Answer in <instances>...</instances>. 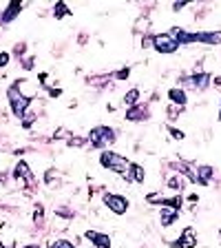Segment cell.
I'll use <instances>...</instances> for the list:
<instances>
[{"label":"cell","instance_id":"15","mask_svg":"<svg viewBox=\"0 0 221 248\" xmlns=\"http://www.w3.org/2000/svg\"><path fill=\"white\" fill-rule=\"evenodd\" d=\"M31 175H33V173H31V169H29V162H27V160H18V162H15L14 170H11V177H14V180L25 182V180H29Z\"/></svg>","mask_w":221,"mask_h":248},{"label":"cell","instance_id":"14","mask_svg":"<svg viewBox=\"0 0 221 248\" xmlns=\"http://www.w3.org/2000/svg\"><path fill=\"white\" fill-rule=\"evenodd\" d=\"M168 100H170V104L177 107V108H184L186 104H188V95H186V91L179 89V87L168 89Z\"/></svg>","mask_w":221,"mask_h":248},{"label":"cell","instance_id":"32","mask_svg":"<svg viewBox=\"0 0 221 248\" xmlns=\"http://www.w3.org/2000/svg\"><path fill=\"white\" fill-rule=\"evenodd\" d=\"M49 89V95H51V98H60L62 95V89H58V87H46Z\"/></svg>","mask_w":221,"mask_h":248},{"label":"cell","instance_id":"27","mask_svg":"<svg viewBox=\"0 0 221 248\" xmlns=\"http://www.w3.org/2000/svg\"><path fill=\"white\" fill-rule=\"evenodd\" d=\"M11 53H14V56H18L22 60V58L27 56V42H18V45L14 46V51H11Z\"/></svg>","mask_w":221,"mask_h":248},{"label":"cell","instance_id":"6","mask_svg":"<svg viewBox=\"0 0 221 248\" xmlns=\"http://www.w3.org/2000/svg\"><path fill=\"white\" fill-rule=\"evenodd\" d=\"M153 49H155V53H162V56H173V53L179 51V42L170 36V31H166V33H155Z\"/></svg>","mask_w":221,"mask_h":248},{"label":"cell","instance_id":"26","mask_svg":"<svg viewBox=\"0 0 221 248\" xmlns=\"http://www.w3.org/2000/svg\"><path fill=\"white\" fill-rule=\"evenodd\" d=\"M49 248H75V244L69 242V239H53L51 244H49Z\"/></svg>","mask_w":221,"mask_h":248},{"label":"cell","instance_id":"28","mask_svg":"<svg viewBox=\"0 0 221 248\" xmlns=\"http://www.w3.org/2000/svg\"><path fill=\"white\" fill-rule=\"evenodd\" d=\"M36 120H38V115L33 113V111H29V113H27L25 118L20 120V122H22V126H25V129H31V124L36 122Z\"/></svg>","mask_w":221,"mask_h":248},{"label":"cell","instance_id":"4","mask_svg":"<svg viewBox=\"0 0 221 248\" xmlns=\"http://www.w3.org/2000/svg\"><path fill=\"white\" fill-rule=\"evenodd\" d=\"M102 204L111 213H113V215H118V217L126 215V213H129V208H131L129 197L122 195V193H111V191L102 193Z\"/></svg>","mask_w":221,"mask_h":248},{"label":"cell","instance_id":"11","mask_svg":"<svg viewBox=\"0 0 221 248\" xmlns=\"http://www.w3.org/2000/svg\"><path fill=\"white\" fill-rule=\"evenodd\" d=\"M111 80H115L113 71H104V73H93V76H87V84H91L93 89L98 91H104V89L111 84Z\"/></svg>","mask_w":221,"mask_h":248},{"label":"cell","instance_id":"20","mask_svg":"<svg viewBox=\"0 0 221 248\" xmlns=\"http://www.w3.org/2000/svg\"><path fill=\"white\" fill-rule=\"evenodd\" d=\"M42 182H44L46 186H56V184H60V170L58 169H46L44 170V175H42Z\"/></svg>","mask_w":221,"mask_h":248},{"label":"cell","instance_id":"16","mask_svg":"<svg viewBox=\"0 0 221 248\" xmlns=\"http://www.w3.org/2000/svg\"><path fill=\"white\" fill-rule=\"evenodd\" d=\"M177 219H179V213H177L175 208H168V206H162V208H160V224H162L164 228L173 226Z\"/></svg>","mask_w":221,"mask_h":248},{"label":"cell","instance_id":"29","mask_svg":"<svg viewBox=\"0 0 221 248\" xmlns=\"http://www.w3.org/2000/svg\"><path fill=\"white\" fill-rule=\"evenodd\" d=\"M115 73V80H129L131 78V67H122V69H118V71H113Z\"/></svg>","mask_w":221,"mask_h":248},{"label":"cell","instance_id":"17","mask_svg":"<svg viewBox=\"0 0 221 248\" xmlns=\"http://www.w3.org/2000/svg\"><path fill=\"white\" fill-rule=\"evenodd\" d=\"M212 177H215V169L210 164H197V184L206 186L210 184Z\"/></svg>","mask_w":221,"mask_h":248},{"label":"cell","instance_id":"31","mask_svg":"<svg viewBox=\"0 0 221 248\" xmlns=\"http://www.w3.org/2000/svg\"><path fill=\"white\" fill-rule=\"evenodd\" d=\"M153 36L155 33H144V38H142V46L144 49H153Z\"/></svg>","mask_w":221,"mask_h":248},{"label":"cell","instance_id":"36","mask_svg":"<svg viewBox=\"0 0 221 248\" xmlns=\"http://www.w3.org/2000/svg\"><path fill=\"white\" fill-rule=\"evenodd\" d=\"M22 248H42L40 244H29V246H22Z\"/></svg>","mask_w":221,"mask_h":248},{"label":"cell","instance_id":"9","mask_svg":"<svg viewBox=\"0 0 221 248\" xmlns=\"http://www.w3.org/2000/svg\"><path fill=\"white\" fill-rule=\"evenodd\" d=\"M22 9H25V5H22L20 0H11L9 5L5 7V11L0 14V25H9V22H14L15 18L22 14Z\"/></svg>","mask_w":221,"mask_h":248},{"label":"cell","instance_id":"5","mask_svg":"<svg viewBox=\"0 0 221 248\" xmlns=\"http://www.w3.org/2000/svg\"><path fill=\"white\" fill-rule=\"evenodd\" d=\"M212 82V76L208 71H195L191 76L179 78V89H195V91H206Z\"/></svg>","mask_w":221,"mask_h":248},{"label":"cell","instance_id":"12","mask_svg":"<svg viewBox=\"0 0 221 248\" xmlns=\"http://www.w3.org/2000/svg\"><path fill=\"white\" fill-rule=\"evenodd\" d=\"M84 239H88L93 244V248H111V235H106L102 231H87Z\"/></svg>","mask_w":221,"mask_h":248},{"label":"cell","instance_id":"3","mask_svg":"<svg viewBox=\"0 0 221 248\" xmlns=\"http://www.w3.org/2000/svg\"><path fill=\"white\" fill-rule=\"evenodd\" d=\"M129 157L122 153H118V151L113 149H106L100 153V166L106 170H111V173H118V175H126V170H129Z\"/></svg>","mask_w":221,"mask_h":248},{"label":"cell","instance_id":"21","mask_svg":"<svg viewBox=\"0 0 221 248\" xmlns=\"http://www.w3.org/2000/svg\"><path fill=\"white\" fill-rule=\"evenodd\" d=\"M53 16H56L58 20H62V18H71V9L67 7V2L58 0L56 5H53Z\"/></svg>","mask_w":221,"mask_h":248},{"label":"cell","instance_id":"22","mask_svg":"<svg viewBox=\"0 0 221 248\" xmlns=\"http://www.w3.org/2000/svg\"><path fill=\"white\" fill-rule=\"evenodd\" d=\"M77 213L73 211L71 206H58L56 208V217H60V219H75Z\"/></svg>","mask_w":221,"mask_h":248},{"label":"cell","instance_id":"2","mask_svg":"<svg viewBox=\"0 0 221 248\" xmlns=\"http://www.w3.org/2000/svg\"><path fill=\"white\" fill-rule=\"evenodd\" d=\"M20 84H22V80H15V82L7 89V100H9L11 113L18 120H22L29 113V107H31V102H33V95H25V93L20 91Z\"/></svg>","mask_w":221,"mask_h":248},{"label":"cell","instance_id":"18","mask_svg":"<svg viewBox=\"0 0 221 248\" xmlns=\"http://www.w3.org/2000/svg\"><path fill=\"white\" fill-rule=\"evenodd\" d=\"M139 95H142V91H139L137 87H135V89H129V91L122 95V102L126 104V108H129V107H135V104L139 102Z\"/></svg>","mask_w":221,"mask_h":248},{"label":"cell","instance_id":"30","mask_svg":"<svg viewBox=\"0 0 221 248\" xmlns=\"http://www.w3.org/2000/svg\"><path fill=\"white\" fill-rule=\"evenodd\" d=\"M11 62V51H0V69H5Z\"/></svg>","mask_w":221,"mask_h":248},{"label":"cell","instance_id":"34","mask_svg":"<svg viewBox=\"0 0 221 248\" xmlns=\"http://www.w3.org/2000/svg\"><path fill=\"white\" fill-rule=\"evenodd\" d=\"M184 7H188V2H175V5H173V11H179V9H184Z\"/></svg>","mask_w":221,"mask_h":248},{"label":"cell","instance_id":"33","mask_svg":"<svg viewBox=\"0 0 221 248\" xmlns=\"http://www.w3.org/2000/svg\"><path fill=\"white\" fill-rule=\"evenodd\" d=\"M20 64L25 69H33V56H29V58H25V60H20Z\"/></svg>","mask_w":221,"mask_h":248},{"label":"cell","instance_id":"10","mask_svg":"<svg viewBox=\"0 0 221 248\" xmlns=\"http://www.w3.org/2000/svg\"><path fill=\"white\" fill-rule=\"evenodd\" d=\"M124 180L129 182V184H144L146 182V169L139 164V162H131Z\"/></svg>","mask_w":221,"mask_h":248},{"label":"cell","instance_id":"35","mask_svg":"<svg viewBox=\"0 0 221 248\" xmlns=\"http://www.w3.org/2000/svg\"><path fill=\"white\" fill-rule=\"evenodd\" d=\"M212 84H215V87H221V76H215V78H212Z\"/></svg>","mask_w":221,"mask_h":248},{"label":"cell","instance_id":"13","mask_svg":"<svg viewBox=\"0 0 221 248\" xmlns=\"http://www.w3.org/2000/svg\"><path fill=\"white\" fill-rule=\"evenodd\" d=\"M195 36H197V42H201V45H210V46L221 45V29L219 31H195Z\"/></svg>","mask_w":221,"mask_h":248},{"label":"cell","instance_id":"25","mask_svg":"<svg viewBox=\"0 0 221 248\" xmlns=\"http://www.w3.org/2000/svg\"><path fill=\"white\" fill-rule=\"evenodd\" d=\"M67 144H69V146H75V149H82V146L88 144V140H87V138H80V135H71Z\"/></svg>","mask_w":221,"mask_h":248},{"label":"cell","instance_id":"24","mask_svg":"<svg viewBox=\"0 0 221 248\" xmlns=\"http://www.w3.org/2000/svg\"><path fill=\"white\" fill-rule=\"evenodd\" d=\"M166 131H168V135L173 140H177V142H181V140H186V133L181 129H177V126H173V124H166Z\"/></svg>","mask_w":221,"mask_h":248},{"label":"cell","instance_id":"8","mask_svg":"<svg viewBox=\"0 0 221 248\" xmlns=\"http://www.w3.org/2000/svg\"><path fill=\"white\" fill-rule=\"evenodd\" d=\"M195 246H197V232L192 226H186L179 237L175 242H170V248H195Z\"/></svg>","mask_w":221,"mask_h":248},{"label":"cell","instance_id":"37","mask_svg":"<svg viewBox=\"0 0 221 248\" xmlns=\"http://www.w3.org/2000/svg\"><path fill=\"white\" fill-rule=\"evenodd\" d=\"M219 122H221V100H219Z\"/></svg>","mask_w":221,"mask_h":248},{"label":"cell","instance_id":"19","mask_svg":"<svg viewBox=\"0 0 221 248\" xmlns=\"http://www.w3.org/2000/svg\"><path fill=\"white\" fill-rule=\"evenodd\" d=\"M166 188H170V191H177L181 193L186 188V180L181 175H170L168 180H166Z\"/></svg>","mask_w":221,"mask_h":248},{"label":"cell","instance_id":"38","mask_svg":"<svg viewBox=\"0 0 221 248\" xmlns=\"http://www.w3.org/2000/svg\"><path fill=\"white\" fill-rule=\"evenodd\" d=\"M0 248H7V246H2V239H0Z\"/></svg>","mask_w":221,"mask_h":248},{"label":"cell","instance_id":"23","mask_svg":"<svg viewBox=\"0 0 221 248\" xmlns=\"http://www.w3.org/2000/svg\"><path fill=\"white\" fill-rule=\"evenodd\" d=\"M42 222H44V206H42V204H36V206H33V224H36V226H42Z\"/></svg>","mask_w":221,"mask_h":248},{"label":"cell","instance_id":"1","mask_svg":"<svg viewBox=\"0 0 221 248\" xmlns=\"http://www.w3.org/2000/svg\"><path fill=\"white\" fill-rule=\"evenodd\" d=\"M87 140H88V146H91V149H98L100 153H102V151L111 149V146L118 142V131H115L113 126H108V124H98V126H93V129L88 131Z\"/></svg>","mask_w":221,"mask_h":248},{"label":"cell","instance_id":"7","mask_svg":"<svg viewBox=\"0 0 221 248\" xmlns=\"http://www.w3.org/2000/svg\"><path fill=\"white\" fill-rule=\"evenodd\" d=\"M148 115H150L148 104L137 102L135 107H129V108H126V113H124V120H126V122H146V120H148Z\"/></svg>","mask_w":221,"mask_h":248}]
</instances>
